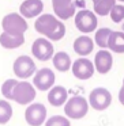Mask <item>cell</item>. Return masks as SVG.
Segmentation results:
<instances>
[{"mask_svg":"<svg viewBox=\"0 0 124 126\" xmlns=\"http://www.w3.org/2000/svg\"><path fill=\"white\" fill-rule=\"evenodd\" d=\"M36 99V87L29 81H18L12 100L18 104H30Z\"/></svg>","mask_w":124,"mask_h":126,"instance_id":"52a82bcc","label":"cell"},{"mask_svg":"<svg viewBox=\"0 0 124 126\" xmlns=\"http://www.w3.org/2000/svg\"><path fill=\"white\" fill-rule=\"evenodd\" d=\"M98 20L97 14L89 10H80L75 14V27L83 34H89L97 30Z\"/></svg>","mask_w":124,"mask_h":126,"instance_id":"277c9868","label":"cell"},{"mask_svg":"<svg viewBox=\"0 0 124 126\" xmlns=\"http://www.w3.org/2000/svg\"><path fill=\"white\" fill-rule=\"evenodd\" d=\"M55 81H56L55 72L50 68L38 69L33 76V84L40 91H49L55 85Z\"/></svg>","mask_w":124,"mask_h":126,"instance_id":"8fae6325","label":"cell"},{"mask_svg":"<svg viewBox=\"0 0 124 126\" xmlns=\"http://www.w3.org/2000/svg\"><path fill=\"white\" fill-rule=\"evenodd\" d=\"M113 66V56L110 54V50L101 49L94 56V68L99 75H106Z\"/></svg>","mask_w":124,"mask_h":126,"instance_id":"4fadbf2b","label":"cell"},{"mask_svg":"<svg viewBox=\"0 0 124 126\" xmlns=\"http://www.w3.org/2000/svg\"><path fill=\"white\" fill-rule=\"evenodd\" d=\"M109 16H110V19H112V22H115V23L123 22L124 20V6H121V4H115V7H113L109 12Z\"/></svg>","mask_w":124,"mask_h":126,"instance_id":"cb8c5ba5","label":"cell"},{"mask_svg":"<svg viewBox=\"0 0 124 126\" xmlns=\"http://www.w3.org/2000/svg\"><path fill=\"white\" fill-rule=\"evenodd\" d=\"M110 33H112V30L109 27H101L98 30H96L94 44L98 45L101 49H108V39H109Z\"/></svg>","mask_w":124,"mask_h":126,"instance_id":"ffe728a7","label":"cell"},{"mask_svg":"<svg viewBox=\"0 0 124 126\" xmlns=\"http://www.w3.org/2000/svg\"><path fill=\"white\" fill-rule=\"evenodd\" d=\"M117 1H120V3H124V0H117Z\"/></svg>","mask_w":124,"mask_h":126,"instance_id":"484cf974","label":"cell"},{"mask_svg":"<svg viewBox=\"0 0 124 126\" xmlns=\"http://www.w3.org/2000/svg\"><path fill=\"white\" fill-rule=\"evenodd\" d=\"M89 104L96 111H104L112 104V94L105 87H97L89 94Z\"/></svg>","mask_w":124,"mask_h":126,"instance_id":"5b68a950","label":"cell"},{"mask_svg":"<svg viewBox=\"0 0 124 126\" xmlns=\"http://www.w3.org/2000/svg\"><path fill=\"white\" fill-rule=\"evenodd\" d=\"M12 69H14L15 76L19 79H29V77L34 76V73L37 72L36 63L30 56H19L14 61Z\"/></svg>","mask_w":124,"mask_h":126,"instance_id":"8992f818","label":"cell"},{"mask_svg":"<svg viewBox=\"0 0 124 126\" xmlns=\"http://www.w3.org/2000/svg\"><path fill=\"white\" fill-rule=\"evenodd\" d=\"M68 100V92L63 85H53L48 92V102L53 107H61Z\"/></svg>","mask_w":124,"mask_h":126,"instance_id":"2e32d148","label":"cell"},{"mask_svg":"<svg viewBox=\"0 0 124 126\" xmlns=\"http://www.w3.org/2000/svg\"><path fill=\"white\" fill-rule=\"evenodd\" d=\"M1 27L6 33L10 34H17V35H22L26 33L29 25L26 22V18H23L18 12H11L7 14L1 20Z\"/></svg>","mask_w":124,"mask_h":126,"instance_id":"3957f363","label":"cell"},{"mask_svg":"<svg viewBox=\"0 0 124 126\" xmlns=\"http://www.w3.org/2000/svg\"><path fill=\"white\" fill-rule=\"evenodd\" d=\"M18 84L17 79H8L3 83L1 85V94L7 100H12V96H14V90Z\"/></svg>","mask_w":124,"mask_h":126,"instance_id":"7402d4cb","label":"cell"},{"mask_svg":"<svg viewBox=\"0 0 124 126\" xmlns=\"http://www.w3.org/2000/svg\"><path fill=\"white\" fill-rule=\"evenodd\" d=\"M25 119L30 126H41L47 121V107L41 103H30L25 111Z\"/></svg>","mask_w":124,"mask_h":126,"instance_id":"30bf717a","label":"cell"},{"mask_svg":"<svg viewBox=\"0 0 124 126\" xmlns=\"http://www.w3.org/2000/svg\"><path fill=\"white\" fill-rule=\"evenodd\" d=\"M45 126H71V122L66 115H53L45 121Z\"/></svg>","mask_w":124,"mask_h":126,"instance_id":"603a6c76","label":"cell"},{"mask_svg":"<svg viewBox=\"0 0 124 126\" xmlns=\"http://www.w3.org/2000/svg\"><path fill=\"white\" fill-rule=\"evenodd\" d=\"M52 7L60 20H68L76 14V6L72 0H52Z\"/></svg>","mask_w":124,"mask_h":126,"instance_id":"7c38bea8","label":"cell"},{"mask_svg":"<svg viewBox=\"0 0 124 126\" xmlns=\"http://www.w3.org/2000/svg\"><path fill=\"white\" fill-rule=\"evenodd\" d=\"M31 54L40 61H48L52 60L53 54H55V49H53L52 42L45 37L37 38L31 45Z\"/></svg>","mask_w":124,"mask_h":126,"instance_id":"ba28073f","label":"cell"},{"mask_svg":"<svg viewBox=\"0 0 124 126\" xmlns=\"http://www.w3.org/2000/svg\"><path fill=\"white\" fill-rule=\"evenodd\" d=\"M119 102L124 106V77H123V85H121L120 91H119Z\"/></svg>","mask_w":124,"mask_h":126,"instance_id":"d4e9b609","label":"cell"},{"mask_svg":"<svg viewBox=\"0 0 124 126\" xmlns=\"http://www.w3.org/2000/svg\"><path fill=\"white\" fill-rule=\"evenodd\" d=\"M89 104L87 99L83 96H72L68 98V100L64 104V114L70 119H82L89 112Z\"/></svg>","mask_w":124,"mask_h":126,"instance_id":"7a4b0ae2","label":"cell"},{"mask_svg":"<svg viewBox=\"0 0 124 126\" xmlns=\"http://www.w3.org/2000/svg\"><path fill=\"white\" fill-rule=\"evenodd\" d=\"M94 39H91L89 37V34H83V35H79L72 44V47H74V52L76 54H79L80 57H86L90 53H93L94 50Z\"/></svg>","mask_w":124,"mask_h":126,"instance_id":"9a60e30c","label":"cell"},{"mask_svg":"<svg viewBox=\"0 0 124 126\" xmlns=\"http://www.w3.org/2000/svg\"><path fill=\"white\" fill-rule=\"evenodd\" d=\"M44 11L42 0H25L19 6V14L26 19L40 16Z\"/></svg>","mask_w":124,"mask_h":126,"instance_id":"5bb4252c","label":"cell"},{"mask_svg":"<svg viewBox=\"0 0 124 126\" xmlns=\"http://www.w3.org/2000/svg\"><path fill=\"white\" fill-rule=\"evenodd\" d=\"M34 29L49 41H60L66 35L64 23L52 14H41L34 23Z\"/></svg>","mask_w":124,"mask_h":126,"instance_id":"6da1fadb","label":"cell"},{"mask_svg":"<svg viewBox=\"0 0 124 126\" xmlns=\"http://www.w3.org/2000/svg\"><path fill=\"white\" fill-rule=\"evenodd\" d=\"M71 71L76 79L79 80H89L96 72L94 63L90 61L87 57H79L72 63Z\"/></svg>","mask_w":124,"mask_h":126,"instance_id":"9c48e42d","label":"cell"},{"mask_svg":"<svg viewBox=\"0 0 124 126\" xmlns=\"http://www.w3.org/2000/svg\"><path fill=\"white\" fill-rule=\"evenodd\" d=\"M108 49L113 53H124V33L123 31H113L108 39Z\"/></svg>","mask_w":124,"mask_h":126,"instance_id":"ac0fdd59","label":"cell"},{"mask_svg":"<svg viewBox=\"0 0 124 126\" xmlns=\"http://www.w3.org/2000/svg\"><path fill=\"white\" fill-rule=\"evenodd\" d=\"M25 44V35H17V34H10L4 31L0 34V45L4 49H18Z\"/></svg>","mask_w":124,"mask_h":126,"instance_id":"e0dca14e","label":"cell"},{"mask_svg":"<svg viewBox=\"0 0 124 126\" xmlns=\"http://www.w3.org/2000/svg\"><path fill=\"white\" fill-rule=\"evenodd\" d=\"M12 118V107L7 99H0V125H6Z\"/></svg>","mask_w":124,"mask_h":126,"instance_id":"44dd1931","label":"cell"},{"mask_svg":"<svg viewBox=\"0 0 124 126\" xmlns=\"http://www.w3.org/2000/svg\"><path fill=\"white\" fill-rule=\"evenodd\" d=\"M52 63L59 72L70 71V69H71V65H72L71 57H70L68 53H66V52H57L56 54H53Z\"/></svg>","mask_w":124,"mask_h":126,"instance_id":"d6986e66","label":"cell"}]
</instances>
